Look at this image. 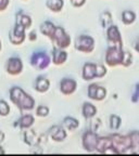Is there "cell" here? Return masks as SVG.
Here are the masks:
<instances>
[{
  "label": "cell",
  "instance_id": "obj_27",
  "mask_svg": "<svg viewBox=\"0 0 139 156\" xmlns=\"http://www.w3.org/2000/svg\"><path fill=\"white\" fill-rule=\"evenodd\" d=\"M101 22H102V26L107 27L108 25L111 23V14L109 12H104L101 14Z\"/></svg>",
  "mask_w": 139,
  "mask_h": 156
},
{
  "label": "cell",
  "instance_id": "obj_9",
  "mask_svg": "<svg viewBox=\"0 0 139 156\" xmlns=\"http://www.w3.org/2000/svg\"><path fill=\"white\" fill-rule=\"evenodd\" d=\"M107 39L110 47L122 48V37H121V34L119 32V28L115 25H111L110 27H108Z\"/></svg>",
  "mask_w": 139,
  "mask_h": 156
},
{
  "label": "cell",
  "instance_id": "obj_30",
  "mask_svg": "<svg viewBox=\"0 0 139 156\" xmlns=\"http://www.w3.org/2000/svg\"><path fill=\"white\" fill-rule=\"evenodd\" d=\"M10 0H0V12H2L9 7Z\"/></svg>",
  "mask_w": 139,
  "mask_h": 156
},
{
  "label": "cell",
  "instance_id": "obj_2",
  "mask_svg": "<svg viewBox=\"0 0 139 156\" xmlns=\"http://www.w3.org/2000/svg\"><path fill=\"white\" fill-rule=\"evenodd\" d=\"M112 140V150L115 154L125 153L132 147V138L130 136H120L113 134L110 136Z\"/></svg>",
  "mask_w": 139,
  "mask_h": 156
},
{
  "label": "cell",
  "instance_id": "obj_21",
  "mask_svg": "<svg viewBox=\"0 0 139 156\" xmlns=\"http://www.w3.org/2000/svg\"><path fill=\"white\" fill-rule=\"evenodd\" d=\"M46 5L52 12H60L64 5L63 0H47Z\"/></svg>",
  "mask_w": 139,
  "mask_h": 156
},
{
  "label": "cell",
  "instance_id": "obj_16",
  "mask_svg": "<svg viewBox=\"0 0 139 156\" xmlns=\"http://www.w3.org/2000/svg\"><path fill=\"white\" fill-rule=\"evenodd\" d=\"M68 58V53L60 48H54L52 51V62L56 65H61Z\"/></svg>",
  "mask_w": 139,
  "mask_h": 156
},
{
  "label": "cell",
  "instance_id": "obj_34",
  "mask_svg": "<svg viewBox=\"0 0 139 156\" xmlns=\"http://www.w3.org/2000/svg\"><path fill=\"white\" fill-rule=\"evenodd\" d=\"M135 49H136V51L139 52V39L136 41V44H135Z\"/></svg>",
  "mask_w": 139,
  "mask_h": 156
},
{
  "label": "cell",
  "instance_id": "obj_1",
  "mask_svg": "<svg viewBox=\"0 0 139 156\" xmlns=\"http://www.w3.org/2000/svg\"><path fill=\"white\" fill-rule=\"evenodd\" d=\"M10 100L21 112L32 111L35 107V100L27 94L21 87H12L10 89Z\"/></svg>",
  "mask_w": 139,
  "mask_h": 156
},
{
  "label": "cell",
  "instance_id": "obj_5",
  "mask_svg": "<svg viewBox=\"0 0 139 156\" xmlns=\"http://www.w3.org/2000/svg\"><path fill=\"white\" fill-rule=\"evenodd\" d=\"M51 41L54 44L56 48L64 49V48H68L70 46V44H71V37L66 34L65 30L62 27L56 26V30H54V34L51 39Z\"/></svg>",
  "mask_w": 139,
  "mask_h": 156
},
{
  "label": "cell",
  "instance_id": "obj_32",
  "mask_svg": "<svg viewBox=\"0 0 139 156\" xmlns=\"http://www.w3.org/2000/svg\"><path fill=\"white\" fill-rule=\"evenodd\" d=\"M36 38L37 37H36V33L35 32H32L31 34H29V40H32L33 41V40H36Z\"/></svg>",
  "mask_w": 139,
  "mask_h": 156
},
{
  "label": "cell",
  "instance_id": "obj_22",
  "mask_svg": "<svg viewBox=\"0 0 139 156\" xmlns=\"http://www.w3.org/2000/svg\"><path fill=\"white\" fill-rule=\"evenodd\" d=\"M79 126V122L77 119L73 118V117H65L63 119V127L66 128L68 130L72 131V130H75L77 127Z\"/></svg>",
  "mask_w": 139,
  "mask_h": 156
},
{
  "label": "cell",
  "instance_id": "obj_10",
  "mask_svg": "<svg viewBox=\"0 0 139 156\" xmlns=\"http://www.w3.org/2000/svg\"><path fill=\"white\" fill-rule=\"evenodd\" d=\"M98 140H99V136L96 134V132L93 131H87L84 133L83 136V146L84 149L88 152H93L96 151V147H97Z\"/></svg>",
  "mask_w": 139,
  "mask_h": 156
},
{
  "label": "cell",
  "instance_id": "obj_36",
  "mask_svg": "<svg viewBox=\"0 0 139 156\" xmlns=\"http://www.w3.org/2000/svg\"><path fill=\"white\" fill-rule=\"evenodd\" d=\"M5 152V150H3V147L2 146H0V155H3Z\"/></svg>",
  "mask_w": 139,
  "mask_h": 156
},
{
  "label": "cell",
  "instance_id": "obj_24",
  "mask_svg": "<svg viewBox=\"0 0 139 156\" xmlns=\"http://www.w3.org/2000/svg\"><path fill=\"white\" fill-rule=\"evenodd\" d=\"M122 20L125 24H130L135 21V14L132 11H124L122 15Z\"/></svg>",
  "mask_w": 139,
  "mask_h": 156
},
{
  "label": "cell",
  "instance_id": "obj_26",
  "mask_svg": "<svg viewBox=\"0 0 139 156\" xmlns=\"http://www.w3.org/2000/svg\"><path fill=\"white\" fill-rule=\"evenodd\" d=\"M49 114V108L46 105H39L36 108V115L39 117H46Z\"/></svg>",
  "mask_w": 139,
  "mask_h": 156
},
{
  "label": "cell",
  "instance_id": "obj_23",
  "mask_svg": "<svg viewBox=\"0 0 139 156\" xmlns=\"http://www.w3.org/2000/svg\"><path fill=\"white\" fill-rule=\"evenodd\" d=\"M10 113V106L5 100L0 99V116H8Z\"/></svg>",
  "mask_w": 139,
  "mask_h": 156
},
{
  "label": "cell",
  "instance_id": "obj_6",
  "mask_svg": "<svg viewBox=\"0 0 139 156\" xmlns=\"http://www.w3.org/2000/svg\"><path fill=\"white\" fill-rule=\"evenodd\" d=\"M75 49L84 53H91L95 49V40L91 36L82 35L75 40Z\"/></svg>",
  "mask_w": 139,
  "mask_h": 156
},
{
  "label": "cell",
  "instance_id": "obj_28",
  "mask_svg": "<svg viewBox=\"0 0 139 156\" xmlns=\"http://www.w3.org/2000/svg\"><path fill=\"white\" fill-rule=\"evenodd\" d=\"M132 63V54L130 52H124V58H123V65L128 66Z\"/></svg>",
  "mask_w": 139,
  "mask_h": 156
},
{
  "label": "cell",
  "instance_id": "obj_8",
  "mask_svg": "<svg viewBox=\"0 0 139 156\" xmlns=\"http://www.w3.org/2000/svg\"><path fill=\"white\" fill-rule=\"evenodd\" d=\"M23 63L20 56H11L5 62V72L11 76H16L22 73Z\"/></svg>",
  "mask_w": 139,
  "mask_h": 156
},
{
  "label": "cell",
  "instance_id": "obj_25",
  "mask_svg": "<svg viewBox=\"0 0 139 156\" xmlns=\"http://www.w3.org/2000/svg\"><path fill=\"white\" fill-rule=\"evenodd\" d=\"M121 126V118L116 115H112L110 117V127L111 129L116 130L119 129V127Z\"/></svg>",
  "mask_w": 139,
  "mask_h": 156
},
{
  "label": "cell",
  "instance_id": "obj_11",
  "mask_svg": "<svg viewBox=\"0 0 139 156\" xmlns=\"http://www.w3.org/2000/svg\"><path fill=\"white\" fill-rule=\"evenodd\" d=\"M105 95H107L105 88L101 87V86L97 85V83H91L88 87V97L90 98L91 100L101 101L104 99Z\"/></svg>",
  "mask_w": 139,
  "mask_h": 156
},
{
  "label": "cell",
  "instance_id": "obj_33",
  "mask_svg": "<svg viewBox=\"0 0 139 156\" xmlns=\"http://www.w3.org/2000/svg\"><path fill=\"white\" fill-rule=\"evenodd\" d=\"M5 132H3L2 130H0V143H1V142L5 141Z\"/></svg>",
  "mask_w": 139,
  "mask_h": 156
},
{
  "label": "cell",
  "instance_id": "obj_35",
  "mask_svg": "<svg viewBox=\"0 0 139 156\" xmlns=\"http://www.w3.org/2000/svg\"><path fill=\"white\" fill-rule=\"evenodd\" d=\"M135 97H139V86H137V91H136V93L134 94V98Z\"/></svg>",
  "mask_w": 139,
  "mask_h": 156
},
{
  "label": "cell",
  "instance_id": "obj_20",
  "mask_svg": "<svg viewBox=\"0 0 139 156\" xmlns=\"http://www.w3.org/2000/svg\"><path fill=\"white\" fill-rule=\"evenodd\" d=\"M15 22H19L26 29L32 26V19H31V16L28 14H25L23 11H19L16 13V21Z\"/></svg>",
  "mask_w": 139,
  "mask_h": 156
},
{
  "label": "cell",
  "instance_id": "obj_14",
  "mask_svg": "<svg viewBox=\"0 0 139 156\" xmlns=\"http://www.w3.org/2000/svg\"><path fill=\"white\" fill-rule=\"evenodd\" d=\"M34 116L31 114H25L20 117V119H17L14 124V127H19L20 129H28L29 127L34 124Z\"/></svg>",
  "mask_w": 139,
  "mask_h": 156
},
{
  "label": "cell",
  "instance_id": "obj_29",
  "mask_svg": "<svg viewBox=\"0 0 139 156\" xmlns=\"http://www.w3.org/2000/svg\"><path fill=\"white\" fill-rule=\"evenodd\" d=\"M107 74V68L103 65H97V77L101 78Z\"/></svg>",
  "mask_w": 139,
  "mask_h": 156
},
{
  "label": "cell",
  "instance_id": "obj_3",
  "mask_svg": "<svg viewBox=\"0 0 139 156\" xmlns=\"http://www.w3.org/2000/svg\"><path fill=\"white\" fill-rule=\"evenodd\" d=\"M124 52L119 47H109L105 54V62L109 66H116L123 63Z\"/></svg>",
  "mask_w": 139,
  "mask_h": 156
},
{
  "label": "cell",
  "instance_id": "obj_31",
  "mask_svg": "<svg viewBox=\"0 0 139 156\" xmlns=\"http://www.w3.org/2000/svg\"><path fill=\"white\" fill-rule=\"evenodd\" d=\"M86 2V0H71V3L76 8H79L82 5H84Z\"/></svg>",
  "mask_w": 139,
  "mask_h": 156
},
{
  "label": "cell",
  "instance_id": "obj_13",
  "mask_svg": "<svg viewBox=\"0 0 139 156\" xmlns=\"http://www.w3.org/2000/svg\"><path fill=\"white\" fill-rule=\"evenodd\" d=\"M49 134H50V138L56 142H61L66 138L65 130L61 126H53L52 128H50Z\"/></svg>",
  "mask_w": 139,
  "mask_h": 156
},
{
  "label": "cell",
  "instance_id": "obj_18",
  "mask_svg": "<svg viewBox=\"0 0 139 156\" xmlns=\"http://www.w3.org/2000/svg\"><path fill=\"white\" fill-rule=\"evenodd\" d=\"M54 30H56V26L49 21H47V22L42 23L40 25V33L42 35H45V36L49 37L50 39H52V37H53Z\"/></svg>",
  "mask_w": 139,
  "mask_h": 156
},
{
  "label": "cell",
  "instance_id": "obj_12",
  "mask_svg": "<svg viewBox=\"0 0 139 156\" xmlns=\"http://www.w3.org/2000/svg\"><path fill=\"white\" fill-rule=\"evenodd\" d=\"M77 83L73 78H63L60 83V91L64 95H71L75 92Z\"/></svg>",
  "mask_w": 139,
  "mask_h": 156
},
{
  "label": "cell",
  "instance_id": "obj_7",
  "mask_svg": "<svg viewBox=\"0 0 139 156\" xmlns=\"http://www.w3.org/2000/svg\"><path fill=\"white\" fill-rule=\"evenodd\" d=\"M31 64L37 71H42V69L48 67L50 64V56L46 52H34L31 56Z\"/></svg>",
  "mask_w": 139,
  "mask_h": 156
},
{
  "label": "cell",
  "instance_id": "obj_17",
  "mask_svg": "<svg viewBox=\"0 0 139 156\" xmlns=\"http://www.w3.org/2000/svg\"><path fill=\"white\" fill-rule=\"evenodd\" d=\"M49 87H50V83L44 76H39L36 79V81H35V89H36V91H38L40 93L48 91Z\"/></svg>",
  "mask_w": 139,
  "mask_h": 156
},
{
  "label": "cell",
  "instance_id": "obj_38",
  "mask_svg": "<svg viewBox=\"0 0 139 156\" xmlns=\"http://www.w3.org/2000/svg\"><path fill=\"white\" fill-rule=\"evenodd\" d=\"M23 1H27V0H23Z\"/></svg>",
  "mask_w": 139,
  "mask_h": 156
},
{
  "label": "cell",
  "instance_id": "obj_4",
  "mask_svg": "<svg viewBox=\"0 0 139 156\" xmlns=\"http://www.w3.org/2000/svg\"><path fill=\"white\" fill-rule=\"evenodd\" d=\"M25 30H26V28H25L23 25H21L19 22H15L14 26L10 29V32H9L10 42L12 44H14V46L22 44L23 42H24L25 38H26V36H25Z\"/></svg>",
  "mask_w": 139,
  "mask_h": 156
},
{
  "label": "cell",
  "instance_id": "obj_37",
  "mask_svg": "<svg viewBox=\"0 0 139 156\" xmlns=\"http://www.w3.org/2000/svg\"><path fill=\"white\" fill-rule=\"evenodd\" d=\"M1 49H2V44H1V40H0V51H1Z\"/></svg>",
  "mask_w": 139,
  "mask_h": 156
},
{
  "label": "cell",
  "instance_id": "obj_15",
  "mask_svg": "<svg viewBox=\"0 0 139 156\" xmlns=\"http://www.w3.org/2000/svg\"><path fill=\"white\" fill-rule=\"evenodd\" d=\"M83 78L85 80H93L97 77V65L93 63H86L83 67Z\"/></svg>",
  "mask_w": 139,
  "mask_h": 156
},
{
  "label": "cell",
  "instance_id": "obj_19",
  "mask_svg": "<svg viewBox=\"0 0 139 156\" xmlns=\"http://www.w3.org/2000/svg\"><path fill=\"white\" fill-rule=\"evenodd\" d=\"M82 112H83V116L85 117V118L90 119V118H93V117L97 114V108H96L95 105L91 104V103L85 102L83 105V110H82Z\"/></svg>",
  "mask_w": 139,
  "mask_h": 156
}]
</instances>
